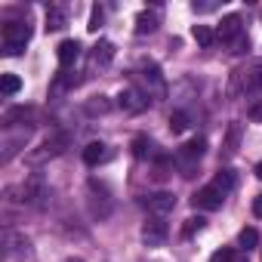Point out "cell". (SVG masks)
Returning <instances> with one entry per match:
<instances>
[{"label":"cell","instance_id":"cell-30","mask_svg":"<svg viewBox=\"0 0 262 262\" xmlns=\"http://www.w3.org/2000/svg\"><path fill=\"white\" fill-rule=\"evenodd\" d=\"M68 262H83V259H68Z\"/></svg>","mask_w":262,"mask_h":262},{"label":"cell","instance_id":"cell-24","mask_svg":"<svg viewBox=\"0 0 262 262\" xmlns=\"http://www.w3.org/2000/svg\"><path fill=\"white\" fill-rule=\"evenodd\" d=\"M210 262H234V250L231 247H222V250H216L210 256Z\"/></svg>","mask_w":262,"mask_h":262},{"label":"cell","instance_id":"cell-10","mask_svg":"<svg viewBox=\"0 0 262 262\" xmlns=\"http://www.w3.org/2000/svg\"><path fill=\"white\" fill-rule=\"evenodd\" d=\"M56 56H59V65L68 68V65L77 62V56H80V43H77V40H62L59 50H56Z\"/></svg>","mask_w":262,"mask_h":262},{"label":"cell","instance_id":"cell-20","mask_svg":"<svg viewBox=\"0 0 262 262\" xmlns=\"http://www.w3.org/2000/svg\"><path fill=\"white\" fill-rule=\"evenodd\" d=\"M170 129H173V133H185V129H188V114L185 111H173L170 114Z\"/></svg>","mask_w":262,"mask_h":262},{"label":"cell","instance_id":"cell-28","mask_svg":"<svg viewBox=\"0 0 262 262\" xmlns=\"http://www.w3.org/2000/svg\"><path fill=\"white\" fill-rule=\"evenodd\" d=\"M253 216L262 219V194H256V201H253Z\"/></svg>","mask_w":262,"mask_h":262},{"label":"cell","instance_id":"cell-22","mask_svg":"<svg viewBox=\"0 0 262 262\" xmlns=\"http://www.w3.org/2000/svg\"><path fill=\"white\" fill-rule=\"evenodd\" d=\"M237 244H241V247H247V250H250V247H256V244H259V231H256V228H244V231L237 234Z\"/></svg>","mask_w":262,"mask_h":262},{"label":"cell","instance_id":"cell-1","mask_svg":"<svg viewBox=\"0 0 262 262\" xmlns=\"http://www.w3.org/2000/svg\"><path fill=\"white\" fill-rule=\"evenodd\" d=\"M28 40H31V25L28 22H7L4 25V53L7 56H19Z\"/></svg>","mask_w":262,"mask_h":262},{"label":"cell","instance_id":"cell-29","mask_svg":"<svg viewBox=\"0 0 262 262\" xmlns=\"http://www.w3.org/2000/svg\"><path fill=\"white\" fill-rule=\"evenodd\" d=\"M256 179H262V161L256 164Z\"/></svg>","mask_w":262,"mask_h":262},{"label":"cell","instance_id":"cell-26","mask_svg":"<svg viewBox=\"0 0 262 262\" xmlns=\"http://www.w3.org/2000/svg\"><path fill=\"white\" fill-rule=\"evenodd\" d=\"M108 108H111V105L105 102V96H99V102H90V105H86V111H90V114H96V111H99V114H105Z\"/></svg>","mask_w":262,"mask_h":262},{"label":"cell","instance_id":"cell-2","mask_svg":"<svg viewBox=\"0 0 262 262\" xmlns=\"http://www.w3.org/2000/svg\"><path fill=\"white\" fill-rule=\"evenodd\" d=\"M142 83H145L142 93H145L151 102H161V99L167 96V80H164V74H161L158 65H145V68H142Z\"/></svg>","mask_w":262,"mask_h":262},{"label":"cell","instance_id":"cell-17","mask_svg":"<svg viewBox=\"0 0 262 262\" xmlns=\"http://www.w3.org/2000/svg\"><path fill=\"white\" fill-rule=\"evenodd\" d=\"M191 34H194V40H198L201 47H213V40H216V34H213V28H210V25H194V28H191Z\"/></svg>","mask_w":262,"mask_h":262},{"label":"cell","instance_id":"cell-13","mask_svg":"<svg viewBox=\"0 0 262 262\" xmlns=\"http://www.w3.org/2000/svg\"><path fill=\"white\" fill-rule=\"evenodd\" d=\"M34 114V108H25V105H16V108H10L7 114H4V126H16L19 120H28Z\"/></svg>","mask_w":262,"mask_h":262},{"label":"cell","instance_id":"cell-25","mask_svg":"<svg viewBox=\"0 0 262 262\" xmlns=\"http://www.w3.org/2000/svg\"><path fill=\"white\" fill-rule=\"evenodd\" d=\"M102 19H105V13H102L99 7H93V13H90V25H86V28H90V31H99V28H102Z\"/></svg>","mask_w":262,"mask_h":262},{"label":"cell","instance_id":"cell-14","mask_svg":"<svg viewBox=\"0 0 262 262\" xmlns=\"http://www.w3.org/2000/svg\"><path fill=\"white\" fill-rule=\"evenodd\" d=\"M158 28V13H139L136 19V34H151Z\"/></svg>","mask_w":262,"mask_h":262},{"label":"cell","instance_id":"cell-6","mask_svg":"<svg viewBox=\"0 0 262 262\" xmlns=\"http://www.w3.org/2000/svg\"><path fill=\"white\" fill-rule=\"evenodd\" d=\"M222 201H225V194H222V191H216L213 185H204V188H198V191L191 194V204H194V207H201V210H219V207H222Z\"/></svg>","mask_w":262,"mask_h":262},{"label":"cell","instance_id":"cell-5","mask_svg":"<svg viewBox=\"0 0 262 262\" xmlns=\"http://www.w3.org/2000/svg\"><path fill=\"white\" fill-rule=\"evenodd\" d=\"M148 96L142 93V90H136V86H129V90H123L120 96H117V105L123 108V111H129V114H139V111H145L148 108Z\"/></svg>","mask_w":262,"mask_h":262},{"label":"cell","instance_id":"cell-11","mask_svg":"<svg viewBox=\"0 0 262 262\" xmlns=\"http://www.w3.org/2000/svg\"><path fill=\"white\" fill-rule=\"evenodd\" d=\"M114 59V43L111 40H99L93 47V65H108Z\"/></svg>","mask_w":262,"mask_h":262},{"label":"cell","instance_id":"cell-18","mask_svg":"<svg viewBox=\"0 0 262 262\" xmlns=\"http://www.w3.org/2000/svg\"><path fill=\"white\" fill-rule=\"evenodd\" d=\"M19 90H22V80L16 74H4V77H0V93H4V96H16Z\"/></svg>","mask_w":262,"mask_h":262},{"label":"cell","instance_id":"cell-4","mask_svg":"<svg viewBox=\"0 0 262 262\" xmlns=\"http://www.w3.org/2000/svg\"><path fill=\"white\" fill-rule=\"evenodd\" d=\"M65 145H68V136H65V133L50 136L37 151H31V155H28V161H31V164H40V161H47V158H56V155H62V151H65Z\"/></svg>","mask_w":262,"mask_h":262},{"label":"cell","instance_id":"cell-3","mask_svg":"<svg viewBox=\"0 0 262 262\" xmlns=\"http://www.w3.org/2000/svg\"><path fill=\"white\" fill-rule=\"evenodd\" d=\"M167 234H170V228H167L164 216H151V219H145V225H142V241H145L148 247H161V244L167 241Z\"/></svg>","mask_w":262,"mask_h":262},{"label":"cell","instance_id":"cell-8","mask_svg":"<svg viewBox=\"0 0 262 262\" xmlns=\"http://www.w3.org/2000/svg\"><path fill=\"white\" fill-rule=\"evenodd\" d=\"M204 151H207V139H204V136H194V139H188V142L179 148V161L198 164V161L204 158Z\"/></svg>","mask_w":262,"mask_h":262},{"label":"cell","instance_id":"cell-7","mask_svg":"<svg viewBox=\"0 0 262 262\" xmlns=\"http://www.w3.org/2000/svg\"><path fill=\"white\" fill-rule=\"evenodd\" d=\"M241 34H244V28H241V16H234V13L225 16V19L219 22V28H216V40H225V43H228V40H237Z\"/></svg>","mask_w":262,"mask_h":262},{"label":"cell","instance_id":"cell-19","mask_svg":"<svg viewBox=\"0 0 262 262\" xmlns=\"http://www.w3.org/2000/svg\"><path fill=\"white\" fill-rule=\"evenodd\" d=\"M237 145H241V123H231V126H228V133H225V151L234 155Z\"/></svg>","mask_w":262,"mask_h":262},{"label":"cell","instance_id":"cell-9","mask_svg":"<svg viewBox=\"0 0 262 262\" xmlns=\"http://www.w3.org/2000/svg\"><path fill=\"white\" fill-rule=\"evenodd\" d=\"M173 207H176V198H173L170 191L148 194V210H151L155 216H167V213H173Z\"/></svg>","mask_w":262,"mask_h":262},{"label":"cell","instance_id":"cell-23","mask_svg":"<svg viewBox=\"0 0 262 262\" xmlns=\"http://www.w3.org/2000/svg\"><path fill=\"white\" fill-rule=\"evenodd\" d=\"M133 155H136V158H148V155H151V142H148L145 136H136V139H133Z\"/></svg>","mask_w":262,"mask_h":262},{"label":"cell","instance_id":"cell-21","mask_svg":"<svg viewBox=\"0 0 262 262\" xmlns=\"http://www.w3.org/2000/svg\"><path fill=\"white\" fill-rule=\"evenodd\" d=\"M204 216H191V219H185V225H182V237H191V234H198L201 228H204Z\"/></svg>","mask_w":262,"mask_h":262},{"label":"cell","instance_id":"cell-12","mask_svg":"<svg viewBox=\"0 0 262 262\" xmlns=\"http://www.w3.org/2000/svg\"><path fill=\"white\" fill-rule=\"evenodd\" d=\"M105 158H108V151H105L102 142H90V145L83 148V164H86V167H96V164H102Z\"/></svg>","mask_w":262,"mask_h":262},{"label":"cell","instance_id":"cell-16","mask_svg":"<svg viewBox=\"0 0 262 262\" xmlns=\"http://www.w3.org/2000/svg\"><path fill=\"white\" fill-rule=\"evenodd\" d=\"M68 25V16L59 10V7H53L50 13H47V31H59V28H65Z\"/></svg>","mask_w":262,"mask_h":262},{"label":"cell","instance_id":"cell-27","mask_svg":"<svg viewBox=\"0 0 262 262\" xmlns=\"http://www.w3.org/2000/svg\"><path fill=\"white\" fill-rule=\"evenodd\" d=\"M247 114H250V120H259V123H262V99L253 102V105L247 108Z\"/></svg>","mask_w":262,"mask_h":262},{"label":"cell","instance_id":"cell-15","mask_svg":"<svg viewBox=\"0 0 262 262\" xmlns=\"http://www.w3.org/2000/svg\"><path fill=\"white\" fill-rule=\"evenodd\" d=\"M213 188L222 191V194H228V191L234 188V173H231V170H219L216 179H213Z\"/></svg>","mask_w":262,"mask_h":262}]
</instances>
